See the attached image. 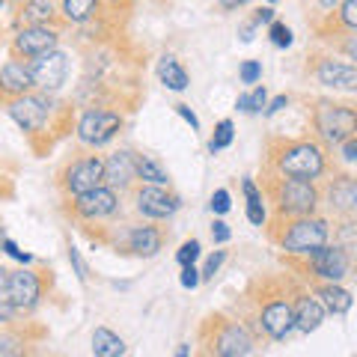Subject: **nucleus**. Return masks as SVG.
<instances>
[{"mask_svg": "<svg viewBox=\"0 0 357 357\" xmlns=\"http://www.w3.org/2000/svg\"><path fill=\"white\" fill-rule=\"evenodd\" d=\"M274 170L277 176L312 182L325 173V152L312 140H289L280 146V152H274Z\"/></svg>", "mask_w": 357, "mask_h": 357, "instance_id": "1", "label": "nucleus"}, {"mask_svg": "<svg viewBox=\"0 0 357 357\" xmlns=\"http://www.w3.org/2000/svg\"><path fill=\"white\" fill-rule=\"evenodd\" d=\"M268 194H271L277 215L280 218H307L316 215L319 208V188L304 178H289V176H277L271 185H268Z\"/></svg>", "mask_w": 357, "mask_h": 357, "instance_id": "2", "label": "nucleus"}, {"mask_svg": "<svg viewBox=\"0 0 357 357\" xmlns=\"http://www.w3.org/2000/svg\"><path fill=\"white\" fill-rule=\"evenodd\" d=\"M312 126L333 146H340L342 140L354 137L357 131V114L351 105H337V102H316L312 110Z\"/></svg>", "mask_w": 357, "mask_h": 357, "instance_id": "3", "label": "nucleus"}, {"mask_svg": "<svg viewBox=\"0 0 357 357\" xmlns=\"http://www.w3.org/2000/svg\"><path fill=\"white\" fill-rule=\"evenodd\" d=\"M328 232H331V227L325 218H316V215L289 218L286 232L277 236V241H280V248L286 253H310V250L321 248V244H328Z\"/></svg>", "mask_w": 357, "mask_h": 357, "instance_id": "4", "label": "nucleus"}, {"mask_svg": "<svg viewBox=\"0 0 357 357\" xmlns=\"http://www.w3.org/2000/svg\"><path fill=\"white\" fill-rule=\"evenodd\" d=\"M6 110H9V116L18 122L21 131L36 134V131H45V126H48V119L54 114V105H51L48 96L24 93V96L13 98V102H6Z\"/></svg>", "mask_w": 357, "mask_h": 357, "instance_id": "5", "label": "nucleus"}, {"mask_svg": "<svg viewBox=\"0 0 357 357\" xmlns=\"http://www.w3.org/2000/svg\"><path fill=\"white\" fill-rule=\"evenodd\" d=\"M307 256V268L312 271L316 280H328V283H340L345 274L351 271V259H349V250L342 248H328V244H321V248L304 253Z\"/></svg>", "mask_w": 357, "mask_h": 357, "instance_id": "6", "label": "nucleus"}, {"mask_svg": "<svg viewBox=\"0 0 357 357\" xmlns=\"http://www.w3.org/2000/svg\"><path fill=\"white\" fill-rule=\"evenodd\" d=\"M122 128V116L114 110H86L77 122V140L84 146H105L107 140L116 137V131Z\"/></svg>", "mask_w": 357, "mask_h": 357, "instance_id": "7", "label": "nucleus"}, {"mask_svg": "<svg viewBox=\"0 0 357 357\" xmlns=\"http://www.w3.org/2000/svg\"><path fill=\"white\" fill-rule=\"evenodd\" d=\"M30 77H33V86L45 89V93H54L66 84V75H69V57L63 51H45L39 57H33V63L27 66Z\"/></svg>", "mask_w": 357, "mask_h": 357, "instance_id": "8", "label": "nucleus"}, {"mask_svg": "<svg viewBox=\"0 0 357 357\" xmlns=\"http://www.w3.org/2000/svg\"><path fill=\"white\" fill-rule=\"evenodd\" d=\"M102 176H105V161L98 155H89V158H77L63 170V191L66 194H86L93 188H102Z\"/></svg>", "mask_w": 357, "mask_h": 357, "instance_id": "9", "label": "nucleus"}, {"mask_svg": "<svg viewBox=\"0 0 357 357\" xmlns=\"http://www.w3.org/2000/svg\"><path fill=\"white\" fill-rule=\"evenodd\" d=\"M218 321V331H215V340H211V345H215V354L218 357H248L250 349H253V340L250 333L244 331V325H238V321H229V319H215Z\"/></svg>", "mask_w": 357, "mask_h": 357, "instance_id": "10", "label": "nucleus"}, {"mask_svg": "<svg viewBox=\"0 0 357 357\" xmlns=\"http://www.w3.org/2000/svg\"><path fill=\"white\" fill-rule=\"evenodd\" d=\"M119 208V197L116 191H110V188H93V191L86 194H77L72 199V211L81 220H102V218H110L114 211Z\"/></svg>", "mask_w": 357, "mask_h": 357, "instance_id": "11", "label": "nucleus"}, {"mask_svg": "<svg viewBox=\"0 0 357 357\" xmlns=\"http://www.w3.org/2000/svg\"><path fill=\"white\" fill-rule=\"evenodd\" d=\"M60 42V33L54 27H21L13 39V57H39L45 51H54Z\"/></svg>", "mask_w": 357, "mask_h": 357, "instance_id": "12", "label": "nucleus"}, {"mask_svg": "<svg viewBox=\"0 0 357 357\" xmlns=\"http://www.w3.org/2000/svg\"><path fill=\"white\" fill-rule=\"evenodd\" d=\"M39 295H42V283L33 271H9V280H6V301L13 304L15 310H33L39 304Z\"/></svg>", "mask_w": 357, "mask_h": 357, "instance_id": "13", "label": "nucleus"}, {"mask_svg": "<svg viewBox=\"0 0 357 357\" xmlns=\"http://www.w3.org/2000/svg\"><path fill=\"white\" fill-rule=\"evenodd\" d=\"M134 199H137V211L143 218H152V220H164L170 218L173 211L178 208V197L164 191V188L158 185H143L137 188V194H134Z\"/></svg>", "mask_w": 357, "mask_h": 357, "instance_id": "14", "label": "nucleus"}, {"mask_svg": "<svg viewBox=\"0 0 357 357\" xmlns=\"http://www.w3.org/2000/svg\"><path fill=\"white\" fill-rule=\"evenodd\" d=\"M259 325L271 340H286L295 328V312L286 298H271L259 312Z\"/></svg>", "mask_w": 357, "mask_h": 357, "instance_id": "15", "label": "nucleus"}, {"mask_svg": "<svg viewBox=\"0 0 357 357\" xmlns=\"http://www.w3.org/2000/svg\"><path fill=\"white\" fill-rule=\"evenodd\" d=\"M24 93H33L30 69L21 60H9L3 69H0V96H3L6 102H13V98L24 96Z\"/></svg>", "mask_w": 357, "mask_h": 357, "instance_id": "16", "label": "nucleus"}, {"mask_svg": "<svg viewBox=\"0 0 357 357\" xmlns=\"http://www.w3.org/2000/svg\"><path fill=\"white\" fill-rule=\"evenodd\" d=\"M316 77H319V84L333 86V89H349V93L357 89V69L354 66L331 60V57L316 66Z\"/></svg>", "mask_w": 357, "mask_h": 357, "instance_id": "17", "label": "nucleus"}, {"mask_svg": "<svg viewBox=\"0 0 357 357\" xmlns=\"http://www.w3.org/2000/svg\"><path fill=\"white\" fill-rule=\"evenodd\" d=\"M328 206L342 218H351L357 211V182L351 176H337L328 188Z\"/></svg>", "mask_w": 357, "mask_h": 357, "instance_id": "18", "label": "nucleus"}, {"mask_svg": "<svg viewBox=\"0 0 357 357\" xmlns=\"http://www.w3.org/2000/svg\"><path fill=\"white\" fill-rule=\"evenodd\" d=\"M134 178V152H114L110 158L105 161V176H102V185L116 191V188H126L131 185Z\"/></svg>", "mask_w": 357, "mask_h": 357, "instance_id": "19", "label": "nucleus"}, {"mask_svg": "<svg viewBox=\"0 0 357 357\" xmlns=\"http://www.w3.org/2000/svg\"><path fill=\"white\" fill-rule=\"evenodd\" d=\"M292 312H295V328L298 331H316L321 325V319H325V310L316 301V295H298V301L292 304Z\"/></svg>", "mask_w": 357, "mask_h": 357, "instance_id": "20", "label": "nucleus"}, {"mask_svg": "<svg viewBox=\"0 0 357 357\" xmlns=\"http://www.w3.org/2000/svg\"><path fill=\"white\" fill-rule=\"evenodd\" d=\"M57 3L54 0H27L18 9V18L24 21V27H51L57 21Z\"/></svg>", "mask_w": 357, "mask_h": 357, "instance_id": "21", "label": "nucleus"}, {"mask_svg": "<svg viewBox=\"0 0 357 357\" xmlns=\"http://www.w3.org/2000/svg\"><path fill=\"white\" fill-rule=\"evenodd\" d=\"M161 241H164V236H161V229H155V227H131V232H128V250H134L137 256H155L161 250Z\"/></svg>", "mask_w": 357, "mask_h": 357, "instance_id": "22", "label": "nucleus"}, {"mask_svg": "<svg viewBox=\"0 0 357 357\" xmlns=\"http://www.w3.org/2000/svg\"><path fill=\"white\" fill-rule=\"evenodd\" d=\"M316 301L321 304V310L325 312H333V316H342V312L351 310V295L345 292V289H340L337 283H325L316 289Z\"/></svg>", "mask_w": 357, "mask_h": 357, "instance_id": "23", "label": "nucleus"}, {"mask_svg": "<svg viewBox=\"0 0 357 357\" xmlns=\"http://www.w3.org/2000/svg\"><path fill=\"white\" fill-rule=\"evenodd\" d=\"M134 178H140V182L146 185H170V176H167V170L152 158V155H134Z\"/></svg>", "mask_w": 357, "mask_h": 357, "instance_id": "24", "label": "nucleus"}, {"mask_svg": "<svg viewBox=\"0 0 357 357\" xmlns=\"http://www.w3.org/2000/svg\"><path fill=\"white\" fill-rule=\"evenodd\" d=\"M98 13V0H60V15L66 24H86Z\"/></svg>", "mask_w": 357, "mask_h": 357, "instance_id": "25", "label": "nucleus"}, {"mask_svg": "<svg viewBox=\"0 0 357 357\" xmlns=\"http://www.w3.org/2000/svg\"><path fill=\"white\" fill-rule=\"evenodd\" d=\"M158 77H161V84L167 89H173V93L188 89V72L178 66V60L173 57V54H167V57L158 60Z\"/></svg>", "mask_w": 357, "mask_h": 357, "instance_id": "26", "label": "nucleus"}, {"mask_svg": "<svg viewBox=\"0 0 357 357\" xmlns=\"http://www.w3.org/2000/svg\"><path fill=\"white\" fill-rule=\"evenodd\" d=\"M93 354L96 357H122L126 354V342L107 328H96L93 331Z\"/></svg>", "mask_w": 357, "mask_h": 357, "instance_id": "27", "label": "nucleus"}, {"mask_svg": "<svg viewBox=\"0 0 357 357\" xmlns=\"http://www.w3.org/2000/svg\"><path fill=\"white\" fill-rule=\"evenodd\" d=\"M268 105V93H265V86H256L253 93H244V96H238V102H236V107L238 110H244V114H259V110Z\"/></svg>", "mask_w": 357, "mask_h": 357, "instance_id": "28", "label": "nucleus"}, {"mask_svg": "<svg viewBox=\"0 0 357 357\" xmlns=\"http://www.w3.org/2000/svg\"><path fill=\"white\" fill-rule=\"evenodd\" d=\"M232 137H236V126H232L229 119H220L218 128H215V137H211V143H208V152L215 155L220 149H227L229 143H232Z\"/></svg>", "mask_w": 357, "mask_h": 357, "instance_id": "29", "label": "nucleus"}, {"mask_svg": "<svg viewBox=\"0 0 357 357\" xmlns=\"http://www.w3.org/2000/svg\"><path fill=\"white\" fill-rule=\"evenodd\" d=\"M333 24H340L342 30L357 27V0H342V6L333 9Z\"/></svg>", "mask_w": 357, "mask_h": 357, "instance_id": "30", "label": "nucleus"}, {"mask_svg": "<svg viewBox=\"0 0 357 357\" xmlns=\"http://www.w3.org/2000/svg\"><path fill=\"white\" fill-rule=\"evenodd\" d=\"M268 36H271L277 48H289V45H292V30H289L283 21H271V24H268Z\"/></svg>", "mask_w": 357, "mask_h": 357, "instance_id": "31", "label": "nucleus"}, {"mask_svg": "<svg viewBox=\"0 0 357 357\" xmlns=\"http://www.w3.org/2000/svg\"><path fill=\"white\" fill-rule=\"evenodd\" d=\"M227 262V250H215L206 259V265H203V271H199V280H211L218 271H220V265Z\"/></svg>", "mask_w": 357, "mask_h": 357, "instance_id": "32", "label": "nucleus"}, {"mask_svg": "<svg viewBox=\"0 0 357 357\" xmlns=\"http://www.w3.org/2000/svg\"><path fill=\"white\" fill-rule=\"evenodd\" d=\"M238 77H241V84H256V81L262 77V63H259V60H248V63H241Z\"/></svg>", "mask_w": 357, "mask_h": 357, "instance_id": "33", "label": "nucleus"}, {"mask_svg": "<svg viewBox=\"0 0 357 357\" xmlns=\"http://www.w3.org/2000/svg\"><path fill=\"white\" fill-rule=\"evenodd\" d=\"M197 256H199V241L191 238V241H185L182 248H178L176 259H178V265H194V262H197Z\"/></svg>", "mask_w": 357, "mask_h": 357, "instance_id": "34", "label": "nucleus"}, {"mask_svg": "<svg viewBox=\"0 0 357 357\" xmlns=\"http://www.w3.org/2000/svg\"><path fill=\"white\" fill-rule=\"evenodd\" d=\"M21 337L15 333H0V357H13V354H21Z\"/></svg>", "mask_w": 357, "mask_h": 357, "instance_id": "35", "label": "nucleus"}, {"mask_svg": "<svg viewBox=\"0 0 357 357\" xmlns=\"http://www.w3.org/2000/svg\"><path fill=\"white\" fill-rule=\"evenodd\" d=\"M211 211H215V215H227V211H229V191H223V188H220V191H215V194H211Z\"/></svg>", "mask_w": 357, "mask_h": 357, "instance_id": "36", "label": "nucleus"}, {"mask_svg": "<svg viewBox=\"0 0 357 357\" xmlns=\"http://www.w3.org/2000/svg\"><path fill=\"white\" fill-rule=\"evenodd\" d=\"M248 220L253 223V227H265V220H268L265 206L262 203H248Z\"/></svg>", "mask_w": 357, "mask_h": 357, "instance_id": "37", "label": "nucleus"}, {"mask_svg": "<svg viewBox=\"0 0 357 357\" xmlns=\"http://www.w3.org/2000/svg\"><path fill=\"white\" fill-rule=\"evenodd\" d=\"M182 286L185 289H197L199 286V271L194 265H182Z\"/></svg>", "mask_w": 357, "mask_h": 357, "instance_id": "38", "label": "nucleus"}, {"mask_svg": "<svg viewBox=\"0 0 357 357\" xmlns=\"http://www.w3.org/2000/svg\"><path fill=\"white\" fill-rule=\"evenodd\" d=\"M3 250H6L9 256H13V259L24 262V265H27V262H33V256H30V253H24V250H18V244H15V241H9V238L3 241Z\"/></svg>", "mask_w": 357, "mask_h": 357, "instance_id": "39", "label": "nucleus"}, {"mask_svg": "<svg viewBox=\"0 0 357 357\" xmlns=\"http://www.w3.org/2000/svg\"><path fill=\"white\" fill-rule=\"evenodd\" d=\"M69 262L75 265V274H77V280H81V283H86V268H84L81 253H77L75 248H69Z\"/></svg>", "mask_w": 357, "mask_h": 357, "instance_id": "40", "label": "nucleus"}, {"mask_svg": "<svg viewBox=\"0 0 357 357\" xmlns=\"http://www.w3.org/2000/svg\"><path fill=\"white\" fill-rule=\"evenodd\" d=\"M340 146H342V158L349 161V164H354V161H357V137H349V140H342Z\"/></svg>", "mask_w": 357, "mask_h": 357, "instance_id": "41", "label": "nucleus"}, {"mask_svg": "<svg viewBox=\"0 0 357 357\" xmlns=\"http://www.w3.org/2000/svg\"><path fill=\"white\" fill-rule=\"evenodd\" d=\"M211 238H215L218 244H227L229 241V227L223 220H215V227H211Z\"/></svg>", "mask_w": 357, "mask_h": 357, "instance_id": "42", "label": "nucleus"}, {"mask_svg": "<svg viewBox=\"0 0 357 357\" xmlns=\"http://www.w3.org/2000/svg\"><path fill=\"white\" fill-rule=\"evenodd\" d=\"M176 114L182 116V119H188V122H191V128H194V131L199 128V119H197V114H194V110L188 107V105H176Z\"/></svg>", "mask_w": 357, "mask_h": 357, "instance_id": "43", "label": "nucleus"}, {"mask_svg": "<svg viewBox=\"0 0 357 357\" xmlns=\"http://www.w3.org/2000/svg\"><path fill=\"white\" fill-rule=\"evenodd\" d=\"M15 312H18V310L9 304V301H0V325H9V321L15 319Z\"/></svg>", "mask_w": 357, "mask_h": 357, "instance_id": "44", "label": "nucleus"}, {"mask_svg": "<svg viewBox=\"0 0 357 357\" xmlns=\"http://www.w3.org/2000/svg\"><path fill=\"white\" fill-rule=\"evenodd\" d=\"M244 197H248V203H262V194L259 191H256V185L250 182V178H244Z\"/></svg>", "mask_w": 357, "mask_h": 357, "instance_id": "45", "label": "nucleus"}, {"mask_svg": "<svg viewBox=\"0 0 357 357\" xmlns=\"http://www.w3.org/2000/svg\"><path fill=\"white\" fill-rule=\"evenodd\" d=\"M253 21H256V24H271V21H274V9H271V6H262V9H256Z\"/></svg>", "mask_w": 357, "mask_h": 357, "instance_id": "46", "label": "nucleus"}, {"mask_svg": "<svg viewBox=\"0 0 357 357\" xmlns=\"http://www.w3.org/2000/svg\"><path fill=\"white\" fill-rule=\"evenodd\" d=\"M256 27H259V24H256L253 18L248 21V24H241V42H250V39H253V33H256Z\"/></svg>", "mask_w": 357, "mask_h": 357, "instance_id": "47", "label": "nucleus"}, {"mask_svg": "<svg viewBox=\"0 0 357 357\" xmlns=\"http://www.w3.org/2000/svg\"><path fill=\"white\" fill-rule=\"evenodd\" d=\"M286 105H289V98H286V96H277V98H274V102H271V105H268V110H265V114H277V110H283Z\"/></svg>", "mask_w": 357, "mask_h": 357, "instance_id": "48", "label": "nucleus"}, {"mask_svg": "<svg viewBox=\"0 0 357 357\" xmlns=\"http://www.w3.org/2000/svg\"><path fill=\"white\" fill-rule=\"evenodd\" d=\"M6 280H9V271L0 268V301H6Z\"/></svg>", "mask_w": 357, "mask_h": 357, "instance_id": "49", "label": "nucleus"}, {"mask_svg": "<svg viewBox=\"0 0 357 357\" xmlns=\"http://www.w3.org/2000/svg\"><path fill=\"white\" fill-rule=\"evenodd\" d=\"M337 3H340V0H319V9H321V13H333Z\"/></svg>", "mask_w": 357, "mask_h": 357, "instance_id": "50", "label": "nucleus"}, {"mask_svg": "<svg viewBox=\"0 0 357 357\" xmlns=\"http://www.w3.org/2000/svg\"><path fill=\"white\" fill-rule=\"evenodd\" d=\"M244 3H248V0H220V9H238Z\"/></svg>", "mask_w": 357, "mask_h": 357, "instance_id": "51", "label": "nucleus"}, {"mask_svg": "<svg viewBox=\"0 0 357 357\" xmlns=\"http://www.w3.org/2000/svg\"><path fill=\"white\" fill-rule=\"evenodd\" d=\"M188 354H191V345L182 342V345H178V351H176V357H188Z\"/></svg>", "mask_w": 357, "mask_h": 357, "instance_id": "52", "label": "nucleus"}, {"mask_svg": "<svg viewBox=\"0 0 357 357\" xmlns=\"http://www.w3.org/2000/svg\"><path fill=\"white\" fill-rule=\"evenodd\" d=\"M9 3H13V9H15V13H18V9H21V6H24V3H27V0H9Z\"/></svg>", "mask_w": 357, "mask_h": 357, "instance_id": "53", "label": "nucleus"}, {"mask_svg": "<svg viewBox=\"0 0 357 357\" xmlns=\"http://www.w3.org/2000/svg\"><path fill=\"white\" fill-rule=\"evenodd\" d=\"M98 3H102V0H98ZM105 3H110V6H122L126 0H105Z\"/></svg>", "mask_w": 357, "mask_h": 357, "instance_id": "54", "label": "nucleus"}, {"mask_svg": "<svg viewBox=\"0 0 357 357\" xmlns=\"http://www.w3.org/2000/svg\"><path fill=\"white\" fill-rule=\"evenodd\" d=\"M3 241H6V232H3V227H0V250H3Z\"/></svg>", "mask_w": 357, "mask_h": 357, "instance_id": "55", "label": "nucleus"}, {"mask_svg": "<svg viewBox=\"0 0 357 357\" xmlns=\"http://www.w3.org/2000/svg\"><path fill=\"white\" fill-rule=\"evenodd\" d=\"M13 357H21V354H13Z\"/></svg>", "mask_w": 357, "mask_h": 357, "instance_id": "56", "label": "nucleus"}, {"mask_svg": "<svg viewBox=\"0 0 357 357\" xmlns=\"http://www.w3.org/2000/svg\"><path fill=\"white\" fill-rule=\"evenodd\" d=\"M268 3H274V0H268Z\"/></svg>", "mask_w": 357, "mask_h": 357, "instance_id": "57", "label": "nucleus"}, {"mask_svg": "<svg viewBox=\"0 0 357 357\" xmlns=\"http://www.w3.org/2000/svg\"><path fill=\"white\" fill-rule=\"evenodd\" d=\"M0 6H3V0H0Z\"/></svg>", "mask_w": 357, "mask_h": 357, "instance_id": "58", "label": "nucleus"}]
</instances>
